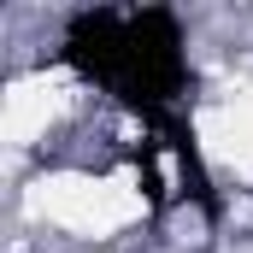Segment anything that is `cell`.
Listing matches in <instances>:
<instances>
[{"instance_id": "6da1fadb", "label": "cell", "mask_w": 253, "mask_h": 253, "mask_svg": "<svg viewBox=\"0 0 253 253\" xmlns=\"http://www.w3.org/2000/svg\"><path fill=\"white\" fill-rule=\"evenodd\" d=\"M59 59L141 124L189 94V42L171 6H83L59 36Z\"/></svg>"}, {"instance_id": "7a4b0ae2", "label": "cell", "mask_w": 253, "mask_h": 253, "mask_svg": "<svg viewBox=\"0 0 253 253\" xmlns=\"http://www.w3.org/2000/svg\"><path fill=\"white\" fill-rule=\"evenodd\" d=\"M147 129H153L159 147L177 159V189H183V200H194V212H200L206 224H218V218H224V200H218L212 171H206V159H200V135H194V124L183 118V112H159V118H147Z\"/></svg>"}]
</instances>
